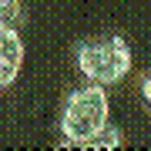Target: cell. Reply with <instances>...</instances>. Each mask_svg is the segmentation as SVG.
Returning <instances> with one entry per match:
<instances>
[{
	"instance_id": "cell-1",
	"label": "cell",
	"mask_w": 151,
	"mask_h": 151,
	"mask_svg": "<svg viewBox=\"0 0 151 151\" xmlns=\"http://www.w3.org/2000/svg\"><path fill=\"white\" fill-rule=\"evenodd\" d=\"M108 94L101 84H84L67 94L64 108H60V145L64 148H81L91 134L108 124Z\"/></svg>"
},
{
	"instance_id": "cell-2",
	"label": "cell",
	"mask_w": 151,
	"mask_h": 151,
	"mask_svg": "<svg viewBox=\"0 0 151 151\" xmlns=\"http://www.w3.org/2000/svg\"><path fill=\"white\" fill-rule=\"evenodd\" d=\"M74 64L91 84L111 87L131 70V47L121 34H97L74 47Z\"/></svg>"
},
{
	"instance_id": "cell-3",
	"label": "cell",
	"mask_w": 151,
	"mask_h": 151,
	"mask_svg": "<svg viewBox=\"0 0 151 151\" xmlns=\"http://www.w3.org/2000/svg\"><path fill=\"white\" fill-rule=\"evenodd\" d=\"M0 60L14 67H24V40H20V30L17 24H7L0 20Z\"/></svg>"
},
{
	"instance_id": "cell-4",
	"label": "cell",
	"mask_w": 151,
	"mask_h": 151,
	"mask_svg": "<svg viewBox=\"0 0 151 151\" xmlns=\"http://www.w3.org/2000/svg\"><path fill=\"white\" fill-rule=\"evenodd\" d=\"M121 145H124L121 128H114V124H104V128L97 131V134H91L81 148H91V151H114V148H121Z\"/></svg>"
},
{
	"instance_id": "cell-5",
	"label": "cell",
	"mask_w": 151,
	"mask_h": 151,
	"mask_svg": "<svg viewBox=\"0 0 151 151\" xmlns=\"http://www.w3.org/2000/svg\"><path fill=\"white\" fill-rule=\"evenodd\" d=\"M20 17H24V4H20V0H0V20L17 24Z\"/></svg>"
},
{
	"instance_id": "cell-6",
	"label": "cell",
	"mask_w": 151,
	"mask_h": 151,
	"mask_svg": "<svg viewBox=\"0 0 151 151\" xmlns=\"http://www.w3.org/2000/svg\"><path fill=\"white\" fill-rule=\"evenodd\" d=\"M17 74H20V67H14V64H7V60H0V91L4 87H10L17 81Z\"/></svg>"
},
{
	"instance_id": "cell-7",
	"label": "cell",
	"mask_w": 151,
	"mask_h": 151,
	"mask_svg": "<svg viewBox=\"0 0 151 151\" xmlns=\"http://www.w3.org/2000/svg\"><path fill=\"white\" fill-rule=\"evenodd\" d=\"M141 101H145V108L151 111V70L141 77Z\"/></svg>"
}]
</instances>
